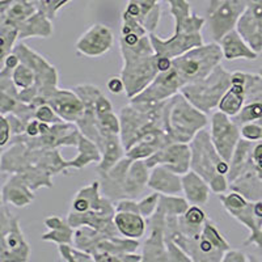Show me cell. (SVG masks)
Segmentation results:
<instances>
[{
  "label": "cell",
  "instance_id": "603a6c76",
  "mask_svg": "<svg viewBox=\"0 0 262 262\" xmlns=\"http://www.w3.org/2000/svg\"><path fill=\"white\" fill-rule=\"evenodd\" d=\"M148 188L160 194L176 195L182 193V176L163 165H156L151 168Z\"/></svg>",
  "mask_w": 262,
  "mask_h": 262
},
{
  "label": "cell",
  "instance_id": "e575fe53",
  "mask_svg": "<svg viewBox=\"0 0 262 262\" xmlns=\"http://www.w3.org/2000/svg\"><path fill=\"white\" fill-rule=\"evenodd\" d=\"M18 29L8 25H0V58H4L11 54L17 45Z\"/></svg>",
  "mask_w": 262,
  "mask_h": 262
},
{
  "label": "cell",
  "instance_id": "8992f818",
  "mask_svg": "<svg viewBox=\"0 0 262 262\" xmlns=\"http://www.w3.org/2000/svg\"><path fill=\"white\" fill-rule=\"evenodd\" d=\"M209 123V116L194 106L181 92L165 101L164 128L172 142L190 143Z\"/></svg>",
  "mask_w": 262,
  "mask_h": 262
},
{
  "label": "cell",
  "instance_id": "d590c367",
  "mask_svg": "<svg viewBox=\"0 0 262 262\" xmlns=\"http://www.w3.org/2000/svg\"><path fill=\"white\" fill-rule=\"evenodd\" d=\"M262 119V98L258 100H252V101H245L242 112L236 117H233V121L238 126L245 122H252V121H258Z\"/></svg>",
  "mask_w": 262,
  "mask_h": 262
},
{
  "label": "cell",
  "instance_id": "7bdbcfd3",
  "mask_svg": "<svg viewBox=\"0 0 262 262\" xmlns=\"http://www.w3.org/2000/svg\"><path fill=\"white\" fill-rule=\"evenodd\" d=\"M0 122H2V139H0V147H6L7 144L11 143V140L13 138V133H12V126L9 123V119L7 116H2L0 118Z\"/></svg>",
  "mask_w": 262,
  "mask_h": 262
},
{
  "label": "cell",
  "instance_id": "6da1fadb",
  "mask_svg": "<svg viewBox=\"0 0 262 262\" xmlns=\"http://www.w3.org/2000/svg\"><path fill=\"white\" fill-rule=\"evenodd\" d=\"M119 50L123 60L119 76L125 83L126 97L131 100L155 80L160 72L159 58L152 46L149 33L121 34Z\"/></svg>",
  "mask_w": 262,
  "mask_h": 262
},
{
  "label": "cell",
  "instance_id": "3957f363",
  "mask_svg": "<svg viewBox=\"0 0 262 262\" xmlns=\"http://www.w3.org/2000/svg\"><path fill=\"white\" fill-rule=\"evenodd\" d=\"M0 169L3 173H21L27 177H54L67 173L71 168L69 160L60 155L59 148H30L21 142H11L2 154Z\"/></svg>",
  "mask_w": 262,
  "mask_h": 262
},
{
  "label": "cell",
  "instance_id": "5bb4252c",
  "mask_svg": "<svg viewBox=\"0 0 262 262\" xmlns=\"http://www.w3.org/2000/svg\"><path fill=\"white\" fill-rule=\"evenodd\" d=\"M190 160L191 151L189 143L170 142L144 161L149 168L163 165L182 176L190 170Z\"/></svg>",
  "mask_w": 262,
  "mask_h": 262
},
{
  "label": "cell",
  "instance_id": "ab89813d",
  "mask_svg": "<svg viewBox=\"0 0 262 262\" xmlns=\"http://www.w3.org/2000/svg\"><path fill=\"white\" fill-rule=\"evenodd\" d=\"M34 118L41 121V122L50 123V125L62 122L63 121V119L58 116L57 112L54 111L53 107L49 104H42L39 105V106H37L36 112H34Z\"/></svg>",
  "mask_w": 262,
  "mask_h": 262
},
{
  "label": "cell",
  "instance_id": "9a60e30c",
  "mask_svg": "<svg viewBox=\"0 0 262 262\" xmlns=\"http://www.w3.org/2000/svg\"><path fill=\"white\" fill-rule=\"evenodd\" d=\"M182 88H184V83H182L181 78L179 76L176 70L170 66L165 71L159 72L155 80L152 81L143 92L131 100L147 102L167 101L168 98L181 92Z\"/></svg>",
  "mask_w": 262,
  "mask_h": 262
},
{
  "label": "cell",
  "instance_id": "bcb514c9",
  "mask_svg": "<svg viewBox=\"0 0 262 262\" xmlns=\"http://www.w3.org/2000/svg\"><path fill=\"white\" fill-rule=\"evenodd\" d=\"M106 88L113 95H119V93L125 92V83L121 76H113L107 80Z\"/></svg>",
  "mask_w": 262,
  "mask_h": 262
},
{
  "label": "cell",
  "instance_id": "d6a6232c",
  "mask_svg": "<svg viewBox=\"0 0 262 262\" xmlns=\"http://www.w3.org/2000/svg\"><path fill=\"white\" fill-rule=\"evenodd\" d=\"M189 205H190L189 201L185 196H180L179 194H176V195L161 194L159 207L167 214V216H169V215L180 216V215L185 214V211L189 209Z\"/></svg>",
  "mask_w": 262,
  "mask_h": 262
},
{
  "label": "cell",
  "instance_id": "52a82bcc",
  "mask_svg": "<svg viewBox=\"0 0 262 262\" xmlns=\"http://www.w3.org/2000/svg\"><path fill=\"white\" fill-rule=\"evenodd\" d=\"M222 59L223 53L221 45L212 41L172 59V67L177 71L185 86L211 74L215 67L221 64Z\"/></svg>",
  "mask_w": 262,
  "mask_h": 262
},
{
  "label": "cell",
  "instance_id": "7dc6e473",
  "mask_svg": "<svg viewBox=\"0 0 262 262\" xmlns=\"http://www.w3.org/2000/svg\"><path fill=\"white\" fill-rule=\"evenodd\" d=\"M24 134L30 138L39 137V135H41V121H38V119L36 118L30 119L29 122H28L27 130H25Z\"/></svg>",
  "mask_w": 262,
  "mask_h": 262
},
{
  "label": "cell",
  "instance_id": "8fae6325",
  "mask_svg": "<svg viewBox=\"0 0 262 262\" xmlns=\"http://www.w3.org/2000/svg\"><path fill=\"white\" fill-rule=\"evenodd\" d=\"M210 135L215 148L222 158L229 163L238 142L242 140L240 126L233 121L232 117L216 111L211 114L210 119Z\"/></svg>",
  "mask_w": 262,
  "mask_h": 262
},
{
  "label": "cell",
  "instance_id": "60d3db41",
  "mask_svg": "<svg viewBox=\"0 0 262 262\" xmlns=\"http://www.w3.org/2000/svg\"><path fill=\"white\" fill-rule=\"evenodd\" d=\"M165 244H167L168 257H169V262H191V258L185 253L184 250L172 240L165 238Z\"/></svg>",
  "mask_w": 262,
  "mask_h": 262
},
{
  "label": "cell",
  "instance_id": "ac0fdd59",
  "mask_svg": "<svg viewBox=\"0 0 262 262\" xmlns=\"http://www.w3.org/2000/svg\"><path fill=\"white\" fill-rule=\"evenodd\" d=\"M70 211L78 214L86 211L116 212V203L102 195L100 181L96 180L75 194Z\"/></svg>",
  "mask_w": 262,
  "mask_h": 262
},
{
  "label": "cell",
  "instance_id": "8d00e7d4",
  "mask_svg": "<svg viewBox=\"0 0 262 262\" xmlns=\"http://www.w3.org/2000/svg\"><path fill=\"white\" fill-rule=\"evenodd\" d=\"M58 252L62 261L66 262H95L92 254L75 247L74 244H59Z\"/></svg>",
  "mask_w": 262,
  "mask_h": 262
},
{
  "label": "cell",
  "instance_id": "ba28073f",
  "mask_svg": "<svg viewBox=\"0 0 262 262\" xmlns=\"http://www.w3.org/2000/svg\"><path fill=\"white\" fill-rule=\"evenodd\" d=\"M231 79L232 72L227 71L221 63L206 78L186 84L181 90V93L194 106L209 114L214 109H217L222 97L231 85Z\"/></svg>",
  "mask_w": 262,
  "mask_h": 262
},
{
  "label": "cell",
  "instance_id": "9c48e42d",
  "mask_svg": "<svg viewBox=\"0 0 262 262\" xmlns=\"http://www.w3.org/2000/svg\"><path fill=\"white\" fill-rule=\"evenodd\" d=\"M30 245L21 229L18 217L11 212L7 203L0 209V262H28Z\"/></svg>",
  "mask_w": 262,
  "mask_h": 262
},
{
  "label": "cell",
  "instance_id": "30bf717a",
  "mask_svg": "<svg viewBox=\"0 0 262 262\" xmlns=\"http://www.w3.org/2000/svg\"><path fill=\"white\" fill-rule=\"evenodd\" d=\"M247 7V0H209L206 24L212 41H221L227 33L236 29L237 21Z\"/></svg>",
  "mask_w": 262,
  "mask_h": 262
},
{
  "label": "cell",
  "instance_id": "4316f807",
  "mask_svg": "<svg viewBox=\"0 0 262 262\" xmlns=\"http://www.w3.org/2000/svg\"><path fill=\"white\" fill-rule=\"evenodd\" d=\"M114 223H116L119 235L123 237L140 240L146 235L147 219L143 215L137 214V212L116 211Z\"/></svg>",
  "mask_w": 262,
  "mask_h": 262
},
{
  "label": "cell",
  "instance_id": "7a4b0ae2",
  "mask_svg": "<svg viewBox=\"0 0 262 262\" xmlns=\"http://www.w3.org/2000/svg\"><path fill=\"white\" fill-rule=\"evenodd\" d=\"M165 3L174 20V32L169 38H161L156 33H149V38L158 58L174 59L205 43L202 29L206 25V17L191 13L188 0H165Z\"/></svg>",
  "mask_w": 262,
  "mask_h": 262
},
{
  "label": "cell",
  "instance_id": "ffe728a7",
  "mask_svg": "<svg viewBox=\"0 0 262 262\" xmlns=\"http://www.w3.org/2000/svg\"><path fill=\"white\" fill-rule=\"evenodd\" d=\"M161 0H127L122 15L139 21L148 33H155L161 17Z\"/></svg>",
  "mask_w": 262,
  "mask_h": 262
},
{
  "label": "cell",
  "instance_id": "d4e9b609",
  "mask_svg": "<svg viewBox=\"0 0 262 262\" xmlns=\"http://www.w3.org/2000/svg\"><path fill=\"white\" fill-rule=\"evenodd\" d=\"M222 48L223 58L227 60H254L258 58V54L248 45L236 29L227 33L226 36L219 41Z\"/></svg>",
  "mask_w": 262,
  "mask_h": 262
},
{
  "label": "cell",
  "instance_id": "1f68e13d",
  "mask_svg": "<svg viewBox=\"0 0 262 262\" xmlns=\"http://www.w3.org/2000/svg\"><path fill=\"white\" fill-rule=\"evenodd\" d=\"M253 144L254 142L243 139V138L238 142L237 147H236L235 152H233L232 159L229 161V172L227 174V179H228L229 184L237 179L238 174L242 173V170L244 169V167L247 165L248 161H249L250 156H252Z\"/></svg>",
  "mask_w": 262,
  "mask_h": 262
},
{
  "label": "cell",
  "instance_id": "2e32d148",
  "mask_svg": "<svg viewBox=\"0 0 262 262\" xmlns=\"http://www.w3.org/2000/svg\"><path fill=\"white\" fill-rule=\"evenodd\" d=\"M236 30L257 54L262 53V0H247Z\"/></svg>",
  "mask_w": 262,
  "mask_h": 262
},
{
  "label": "cell",
  "instance_id": "b9f144b4",
  "mask_svg": "<svg viewBox=\"0 0 262 262\" xmlns=\"http://www.w3.org/2000/svg\"><path fill=\"white\" fill-rule=\"evenodd\" d=\"M21 63L20 58L16 53H11L8 54L6 58L3 59V69L0 71V76H6V78H11L12 76L13 70L17 67L18 64Z\"/></svg>",
  "mask_w": 262,
  "mask_h": 262
},
{
  "label": "cell",
  "instance_id": "f546056e",
  "mask_svg": "<svg viewBox=\"0 0 262 262\" xmlns=\"http://www.w3.org/2000/svg\"><path fill=\"white\" fill-rule=\"evenodd\" d=\"M102 158L101 161L97 164L96 170L98 174L107 172L113 168L121 159L126 156V149L123 147L122 140L118 134H107L105 135L104 147L101 149Z\"/></svg>",
  "mask_w": 262,
  "mask_h": 262
},
{
  "label": "cell",
  "instance_id": "484cf974",
  "mask_svg": "<svg viewBox=\"0 0 262 262\" xmlns=\"http://www.w3.org/2000/svg\"><path fill=\"white\" fill-rule=\"evenodd\" d=\"M170 142L172 140L168 137L167 131H155V133H152V134L147 135L143 139L139 140L131 148H128L126 151V156L133 159V160H146Z\"/></svg>",
  "mask_w": 262,
  "mask_h": 262
},
{
  "label": "cell",
  "instance_id": "ee69618b",
  "mask_svg": "<svg viewBox=\"0 0 262 262\" xmlns=\"http://www.w3.org/2000/svg\"><path fill=\"white\" fill-rule=\"evenodd\" d=\"M250 261H253V259L249 258V256L245 254L244 252L237 249H231V248H229L226 253H224L223 259H222V262H250Z\"/></svg>",
  "mask_w": 262,
  "mask_h": 262
},
{
  "label": "cell",
  "instance_id": "d6986e66",
  "mask_svg": "<svg viewBox=\"0 0 262 262\" xmlns=\"http://www.w3.org/2000/svg\"><path fill=\"white\" fill-rule=\"evenodd\" d=\"M36 191L20 173H13L2 188V202L24 209L36 200Z\"/></svg>",
  "mask_w": 262,
  "mask_h": 262
},
{
  "label": "cell",
  "instance_id": "f35d334b",
  "mask_svg": "<svg viewBox=\"0 0 262 262\" xmlns=\"http://www.w3.org/2000/svg\"><path fill=\"white\" fill-rule=\"evenodd\" d=\"M160 193L154 191L149 195L138 201V207H139L140 215H143L146 219H148V217H151L152 215L155 214L159 207V203H160Z\"/></svg>",
  "mask_w": 262,
  "mask_h": 262
},
{
  "label": "cell",
  "instance_id": "cb8c5ba5",
  "mask_svg": "<svg viewBox=\"0 0 262 262\" xmlns=\"http://www.w3.org/2000/svg\"><path fill=\"white\" fill-rule=\"evenodd\" d=\"M182 193L190 205L202 206L210 200L212 190L209 182L194 170H189L182 174Z\"/></svg>",
  "mask_w": 262,
  "mask_h": 262
},
{
  "label": "cell",
  "instance_id": "44dd1931",
  "mask_svg": "<svg viewBox=\"0 0 262 262\" xmlns=\"http://www.w3.org/2000/svg\"><path fill=\"white\" fill-rule=\"evenodd\" d=\"M245 76L247 72H232L231 85L222 97L217 111L223 112L229 117H236L245 105Z\"/></svg>",
  "mask_w": 262,
  "mask_h": 262
},
{
  "label": "cell",
  "instance_id": "277c9868",
  "mask_svg": "<svg viewBox=\"0 0 262 262\" xmlns=\"http://www.w3.org/2000/svg\"><path fill=\"white\" fill-rule=\"evenodd\" d=\"M189 147L191 151L190 169L209 182L214 194L227 193L229 190V182L227 179L229 163L224 160L215 148L210 130L202 128L189 143Z\"/></svg>",
  "mask_w": 262,
  "mask_h": 262
},
{
  "label": "cell",
  "instance_id": "74e56055",
  "mask_svg": "<svg viewBox=\"0 0 262 262\" xmlns=\"http://www.w3.org/2000/svg\"><path fill=\"white\" fill-rule=\"evenodd\" d=\"M39 12L45 13L51 20L57 17L58 12L72 0H30Z\"/></svg>",
  "mask_w": 262,
  "mask_h": 262
},
{
  "label": "cell",
  "instance_id": "7402d4cb",
  "mask_svg": "<svg viewBox=\"0 0 262 262\" xmlns=\"http://www.w3.org/2000/svg\"><path fill=\"white\" fill-rule=\"evenodd\" d=\"M37 11L30 0H0V25L18 28Z\"/></svg>",
  "mask_w": 262,
  "mask_h": 262
},
{
  "label": "cell",
  "instance_id": "c3c4849f",
  "mask_svg": "<svg viewBox=\"0 0 262 262\" xmlns=\"http://www.w3.org/2000/svg\"><path fill=\"white\" fill-rule=\"evenodd\" d=\"M258 74L261 75V76H262V67H261V70H259V72H258Z\"/></svg>",
  "mask_w": 262,
  "mask_h": 262
},
{
  "label": "cell",
  "instance_id": "4dcf8cb0",
  "mask_svg": "<svg viewBox=\"0 0 262 262\" xmlns=\"http://www.w3.org/2000/svg\"><path fill=\"white\" fill-rule=\"evenodd\" d=\"M76 148H78V155L72 160H69V165L71 169H83V168L88 167L90 164H98L101 161L102 154L98 146L85 135H80Z\"/></svg>",
  "mask_w": 262,
  "mask_h": 262
},
{
  "label": "cell",
  "instance_id": "836d02e7",
  "mask_svg": "<svg viewBox=\"0 0 262 262\" xmlns=\"http://www.w3.org/2000/svg\"><path fill=\"white\" fill-rule=\"evenodd\" d=\"M11 79H12L13 84L18 90V92L30 90L36 84V74H34V71L30 69L29 66L23 62L13 70Z\"/></svg>",
  "mask_w": 262,
  "mask_h": 262
},
{
  "label": "cell",
  "instance_id": "7c38bea8",
  "mask_svg": "<svg viewBox=\"0 0 262 262\" xmlns=\"http://www.w3.org/2000/svg\"><path fill=\"white\" fill-rule=\"evenodd\" d=\"M165 221L167 214L158 207L156 212L147 219L148 236L142 247L144 262H169L165 244Z\"/></svg>",
  "mask_w": 262,
  "mask_h": 262
},
{
  "label": "cell",
  "instance_id": "e0dca14e",
  "mask_svg": "<svg viewBox=\"0 0 262 262\" xmlns=\"http://www.w3.org/2000/svg\"><path fill=\"white\" fill-rule=\"evenodd\" d=\"M45 104H49L58 116L66 122L76 123L85 112L83 100L74 90H66L57 86L48 97Z\"/></svg>",
  "mask_w": 262,
  "mask_h": 262
},
{
  "label": "cell",
  "instance_id": "f1b7e54d",
  "mask_svg": "<svg viewBox=\"0 0 262 262\" xmlns=\"http://www.w3.org/2000/svg\"><path fill=\"white\" fill-rule=\"evenodd\" d=\"M18 38H49L54 32L53 20L45 13L37 11L34 15L18 25Z\"/></svg>",
  "mask_w": 262,
  "mask_h": 262
},
{
  "label": "cell",
  "instance_id": "5b68a950",
  "mask_svg": "<svg viewBox=\"0 0 262 262\" xmlns=\"http://www.w3.org/2000/svg\"><path fill=\"white\" fill-rule=\"evenodd\" d=\"M164 107L165 101L147 102L130 100V102L121 109L119 137L126 151L147 135L159 130H165Z\"/></svg>",
  "mask_w": 262,
  "mask_h": 262
},
{
  "label": "cell",
  "instance_id": "4fadbf2b",
  "mask_svg": "<svg viewBox=\"0 0 262 262\" xmlns=\"http://www.w3.org/2000/svg\"><path fill=\"white\" fill-rule=\"evenodd\" d=\"M114 45V34L104 24H93L76 41L78 54L86 58L102 57L112 50Z\"/></svg>",
  "mask_w": 262,
  "mask_h": 262
},
{
  "label": "cell",
  "instance_id": "f6af8a7d",
  "mask_svg": "<svg viewBox=\"0 0 262 262\" xmlns=\"http://www.w3.org/2000/svg\"><path fill=\"white\" fill-rule=\"evenodd\" d=\"M116 211H128L140 214L138 202L134 200H131V198H126V200H121L118 202H116Z\"/></svg>",
  "mask_w": 262,
  "mask_h": 262
},
{
  "label": "cell",
  "instance_id": "83f0119b",
  "mask_svg": "<svg viewBox=\"0 0 262 262\" xmlns=\"http://www.w3.org/2000/svg\"><path fill=\"white\" fill-rule=\"evenodd\" d=\"M48 232L41 236L42 242L55 243V244H74L75 228L69 223L67 217L58 216V215H50L43 222Z\"/></svg>",
  "mask_w": 262,
  "mask_h": 262
}]
</instances>
